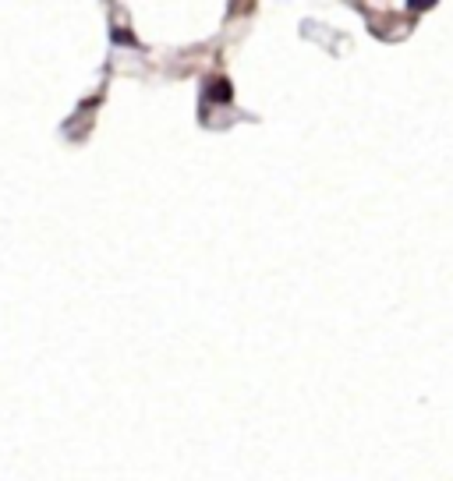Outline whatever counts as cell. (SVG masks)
<instances>
[{"instance_id":"cell-1","label":"cell","mask_w":453,"mask_h":481,"mask_svg":"<svg viewBox=\"0 0 453 481\" xmlns=\"http://www.w3.org/2000/svg\"><path fill=\"white\" fill-rule=\"evenodd\" d=\"M209 99H219V103H226V99H231V85H226L223 78H212V85H209Z\"/></svg>"},{"instance_id":"cell-2","label":"cell","mask_w":453,"mask_h":481,"mask_svg":"<svg viewBox=\"0 0 453 481\" xmlns=\"http://www.w3.org/2000/svg\"><path fill=\"white\" fill-rule=\"evenodd\" d=\"M114 43H128V47H135V36L124 32V29H114Z\"/></svg>"}]
</instances>
